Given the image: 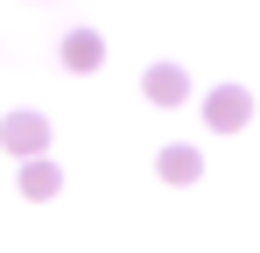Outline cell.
I'll return each instance as SVG.
<instances>
[{"label": "cell", "mask_w": 260, "mask_h": 253, "mask_svg": "<svg viewBox=\"0 0 260 253\" xmlns=\"http://www.w3.org/2000/svg\"><path fill=\"white\" fill-rule=\"evenodd\" d=\"M0 148L14 155V162H36V155H49V113H7L0 120Z\"/></svg>", "instance_id": "6da1fadb"}, {"label": "cell", "mask_w": 260, "mask_h": 253, "mask_svg": "<svg viewBox=\"0 0 260 253\" xmlns=\"http://www.w3.org/2000/svg\"><path fill=\"white\" fill-rule=\"evenodd\" d=\"M246 120H253V91L246 84H211L204 91V126L211 134H239Z\"/></svg>", "instance_id": "7a4b0ae2"}, {"label": "cell", "mask_w": 260, "mask_h": 253, "mask_svg": "<svg viewBox=\"0 0 260 253\" xmlns=\"http://www.w3.org/2000/svg\"><path fill=\"white\" fill-rule=\"evenodd\" d=\"M56 56H63V71H78V78H91V71L106 64V36H99V28H63V42H56Z\"/></svg>", "instance_id": "3957f363"}, {"label": "cell", "mask_w": 260, "mask_h": 253, "mask_svg": "<svg viewBox=\"0 0 260 253\" xmlns=\"http://www.w3.org/2000/svg\"><path fill=\"white\" fill-rule=\"evenodd\" d=\"M141 91H148V106H183L190 99V71L183 64H148L141 71Z\"/></svg>", "instance_id": "277c9868"}, {"label": "cell", "mask_w": 260, "mask_h": 253, "mask_svg": "<svg viewBox=\"0 0 260 253\" xmlns=\"http://www.w3.org/2000/svg\"><path fill=\"white\" fill-rule=\"evenodd\" d=\"M155 169H162V183H176V190H183V183H197V176H204V155H197L190 141H169V148L155 155Z\"/></svg>", "instance_id": "5b68a950"}, {"label": "cell", "mask_w": 260, "mask_h": 253, "mask_svg": "<svg viewBox=\"0 0 260 253\" xmlns=\"http://www.w3.org/2000/svg\"><path fill=\"white\" fill-rule=\"evenodd\" d=\"M56 190H63V169L49 162V155H36V162H21V197H28V204H49Z\"/></svg>", "instance_id": "8992f818"}]
</instances>
